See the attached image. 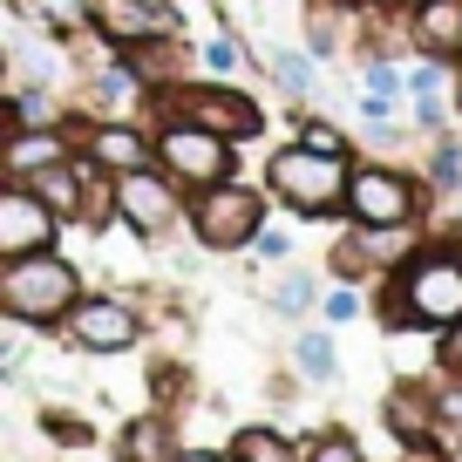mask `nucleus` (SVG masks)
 Masks as SVG:
<instances>
[{"label":"nucleus","instance_id":"obj_16","mask_svg":"<svg viewBox=\"0 0 462 462\" xmlns=\"http://www.w3.org/2000/svg\"><path fill=\"white\" fill-rule=\"evenodd\" d=\"M225 456L231 462H300V442L279 435V429H238L225 442Z\"/></svg>","mask_w":462,"mask_h":462},{"label":"nucleus","instance_id":"obj_13","mask_svg":"<svg viewBox=\"0 0 462 462\" xmlns=\"http://www.w3.org/2000/svg\"><path fill=\"white\" fill-rule=\"evenodd\" d=\"M177 448H184V442H177V415H171V408L130 415L123 435H116V456H123V462H171Z\"/></svg>","mask_w":462,"mask_h":462},{"label":"nucleus","instance_id":"obj_34","mask_svg":"<svg viewBox=\"0 0 462 462\" xmlns=\"http://www.w3.org/2000/svg\"><path fill=\"white\" fill-rule=\"evenodd\" d=\"M333 14H367V7H381V0H327Z\"/></svg>","mask_w":462,"mask_h":462},{"label":"nucleus","instance_id":"obj_36","mask_svg":"<svg viewBox=\"0 0 462 462\" xmlns=\"http://www.w3.org/2000/svg\"><path fill=\"white\" fill-rule=\"evenodd\" d=\"M7 75H14V69H7V42H0V88H7Z\"/></svg>","mask_w":462,"mask_h":462},{"label":"nucleus","instance_id":"obj_23","mask_svg":"<svg viewBox=\"0 0 462 462\" xmlns=\"http://www.w3.org/2000/svg\"><path fill=\"white\" fill-rule=\"evenodd\" d=\"M306 55H313V61H333V55H340V28H333V7H327V0L306 14Z\"/></svg>","mask_w":462,"mask_h":462},{"label":"nucleus","instance_id":"obj_8","mask_svg":"<svg viewBox=\"0 0 462 462\" xmlns=\"http://www.w3.org/2000/svg\"><path fill=\"white\" fill-rule=\"evenodd\" d=\"M109 204H116V225L130 231V238H143V245H157V238H171V231L184 225V190H177L157 163L116 171L109 177Z\"/></svg>","mask_w":462,"mask_h":462},{"label":"nucleus","instance_id":"obj_27","mask_svg":"<svg viewBox=\"0 0 462 462\" xmlns=\"http://www.w3.org/2000/svg\"><path fill=\"white\" fill-rule=\"evenodd\" d=\"M300 150H319V157H354V136L333 130V123H300Z\"/></svg>","mask_w":462,"mask_h":462},{"label":"nucleus","instance_id":"obj_11","mask_svg":"<svg viewBox=\"0 0 462 462\" xmlns=\"http://www.w3.org/2000/svg\"><path fill=\"white\" fill-rule=\"evenodd\" d=\"M69 150H75L69 123H14V130L0 136V177H14V184H34V177L55 171Z\"/></svg>","mask_w":462,"mask_h":462},{"label":"nucleus","instance_id":"obj_20","mask_svg":"<svg viewBox=\"0 0 462 462\" xmlns=\"http://www.w3.org/2000/svg\"><path fill=\"white\" fill-rule=\"evenodd\" d=\"M21 123H61V102H55V82H28V88H7Z\"/></svg>","mask_w":462,"mask_h":462},{"label":"nucleus","instance_id":"obj_35","mask_svg":"<svg viewBox=\"0 0 462 462\" xmlns=\"http://www.w3.org/2000/svg\"><path fill=\"white\" fill-rule=\"evenodd\" d=\"M136 7H157V14H177V0H136ZM184 21V14H177Z\"/></svg>","mask_w":462,"mask_h":462},{"label":"nucleus","instance_id":"obj_12","mask_svg":"<svg viewBox=\"0 0 462 462\" xmlns=\"http://www.w3.org/2000/svg\"><path fill=\"white\" fill-rule=\"evenodd\" d=\"M408 42L415 55L462 61V0H408Z\"/></svg>","mask_w":462,"mask_h":462},{"label":"nucleus","instance_id":"obj_17","mask_svg":"<svg viewBox=\"0 0 462 462\" xmlns=\"http://www.w3.org/2000/svg\"><path fill=\"white\" fill-rule=\"evenodd\" d=\"M265 69H273V82H279V96L286 102H306L313 96V82H319V61L306 55V48H273V55H265Z\"/></svg>","mask_w":462,"mask_h":462},{"label":"nucleus","instance_id":"obj_7","mask_svg":"<svg viewBox=\"0 0 462 462\" xmlns=\"http://www.w3.org/2000/svg\"><path fill=\"white\" fill-rule=\"evenodd\" d=\"M429 190L415 171L402 163H346V190H340V217L346 225H415Z\"/></svg>","mask_w":462,"mask_h":462},{"label":"nucleus","instance_id":"obj_38","mask_svg":"<svg viewBox=\"0 0 462 462\" xmlns=\"http://www.w3.org/2000/svg\"><path fill=\"white\" fill-rule=\"evenodd\" d=\"M456 75H462V69H456Z\"/></svg>","mask_w":462,"mask_h":462},{"label":"nucleus","instance_id":"obj_31","mask_svg":"<svg viewBox=\"0 0 462 462\" xmlns=\"http://www.w3.org/2000/svg\"><path fill=\"white\" fill-rule=\"evenodd\" d=\"M415 123H421V130H442V123H448V88H442V96H415Z\"/></svg>","mask_w":462,"mask_h":462},{"label":"nucleus","instance_id":"obj_14","mask_svg":"<svg viewBox=\"0 0 462 462\" xmlns=\"http://www.w3.org/2000/svg\"><path fill=\"white\" fill-rule=\"evenodd\" d=\"M381 421L394 429V442H421V435H435V402H429V388H394L388 402H381Z\"/></svg>","mask_w":462,"mask_h":462},{"label":"nucleus","instance_id":"obj_24","mask_svg":"<svg viewBox=\"0 0 462 462\" xmlns=\"http://www.w3.org/2000/svg\"><path fill=\"white\" fill-rule=\"evenodd\" d=\"M429 402H435V435H456V429H462V374L435 381Z\"/></svg>","mask_w":462,"mask_h":462},{"label":"nucleus","instance_id":"obj_5","mask_svg":"<svg viewBox=\"0 0 462 462\" xmlns=\"http://www.w3.org/2000/svg\"><path fill=\"white\" fill-rule=\"evenodd\" d=\"M184 225L204 252H245L252 231L265 225V190L259 184H204V190H184Z\"/></svg>","mask_w":462,"mask_h":462},{"label":"nucleus","instance_id":"obj_3","mask_svg":"<svg viewBox=\"0 0 462 462\" xmlns=\"http://www.w3.org/2000/svg\"><path fill=\"white\" fill-rule=\"evenodd\" d=\"M143 102H150V116H184V123H198V130L231 136L238 150H245L252 136H265L259 102H252L238 82H211V75H198V82H157Z\"/></svg>","mask_w":462,"mask_h":462},{"label":"nucleus","instance_id":"obj_25","mask_svg":"<svg viewBox=\"0 0 462 462\" xmlns=\"http://www.w3.org/2000/svg\"><path fill=\"white\" fill-rule=\"evenodd\" d=\"M300 462H367V456H361V442H354V435L327 429V435H313V442L300 448Z\"/></svg>","mask_w":462,"mask_h":462},{"label":"nucleus","instance_id":"obj_33","mask_svg":"<svg viewBox=\"0 0 462 462\" xmlns=\"http://www.w3.org/2000/svg\"><path fill=\"white\" fill-rule=\"evenodd\" d=\"M435 448H442V462H462V429L456 435H435Z\"/></svg>","mask_w":462,"mask_h":462},{"label":"nucleus","instance_id":"obj_1","mask_svg":"<svg viewBox=\"0 0 462 462\" xmlns=\"http://www.w3.org/2000/svg\"><path fill=\"white\" fill-rule=\"evenodd\" d=\"M381 327L388 333H442L462 319V238L456 245H415L381 279Z\"/></svg>","mask_w":462,"mask_h":462},{"label":"nucleus","instance_id":"obj_29","mask_svg":"<svg viewBox=\"0 0 462 462\" xmlns=\"http://www.w3.org/2000/svg\"><path fill=\"white\" fill-rule=\"evenodd\" d=\"M435 340H442V346H435V361H442V374H462V319H448V327L435 333Z\"/></svg>","mask_w":462,"mask_h":462},{"label":"nucleus","instance_id":"obj_30","mask_svg":"<svg viewBox=\"0 0 462 462\" xmlns=\"http://www.w3.org/2000/svg\"><path fill=\"white\" fill-rule=\"evenodd\" d=\"M42 429L55 435V442H75V448L88 442V429H82V421H75V415H61V408H48V415H42Z\"/></svg>","mask_w":462,"mask_h":462},{"label":"nucleus","instance_id":"obj_4","mask_svg":"<svg viewBox=\"0 0 462 462\" xmlns=\"http://www.w3.org/2000/svg\"><path fill=\"white\" fill-rule=\"evenodd\" d=\"M150 163H157L177 190H204V184L238 177V143L217 136V130H198L184 116H157V123H150Z\"/></svg>","mask_w":462,"mask_h":462},{"label":"nucleus","instance_id":"obj_18","mask_svg":"<svg viewBox=\"0 0 462 462\" xmlns=\"http://www.w3.org/2000/svg\"><path fill=\"white\" fill-rule=\"evenodd\" d=\"M361 96L402 102V96H408V69H402L394 55H361Z\"/></svg>","mask_w":462,"mask_h":462},{"label":"nucleus","instance_id":"obj_26","mask_svg":"<svg viewBox=\"0 0 462 462\" xmlns=\"http://www.w3.org/2000/svg\"><path fill=\"white\" fill-rule=\"evenodd\" d=\"M319 313H327V327H354V319L367 313V300H361V292H354V286L340 279L333 292H319Z\"/></svg>","mask_w":462,"mask_h":462},{"label":"nucleus","instance_id":"obj_21","mask_svg":"<svg viewBox=\"0 0 462 462\" xmlns=\"http://www.w3.org/2000/svg\"><path fill=\"white\" fill-rule=\"evenodd\" d=\"M429 184L442 190V198H456V190H462V143H456V136H442V143H435V157H429Z\"/></svg>","mask_w":462,"mask_h":462},{"label":"nucleus","instance_id":"obj_9","mask_svg":"<svg viewBox=\"0 0 462 462\" xmlns=\"http://www.w3.org/2000/svg\"><path fill=\"white\" fill-rule=\"evenodd\" d=\"M61 340L82 346V354H130L143 340V313H136L123 292H75V306L55 319Z\"/></svg>","mask_w":462,"mask_h":462},{"label":"nucleus","instance_id":"obj_15","mask_svg":"<svg viewBox=\"0 0 462 462\" xmlns=\"http://www.w3.org/2000/svg\"><path fill=\"white\" fill-rule=\"evenodd\" d=\"M292 367H300L306 381H313V388H333V381H340V346H333V333H300V340H292Z\"/></svg>","mask_w":462,"mask_h":462},{"label":"nucleus","instance_id":"obj_28","mask_svg":"<svg viewBox=\"0 0 462 462\" xmlns=\"http://www.w3.org/2000/svg\"><path fill=\"white\" fill-rule=\"evenodd\" d=\"M245 252H252L259 265H286V259H292V238H286V231H273V225H259Z\"/></svg>","mask_w":462,"mask_h":462},{"label":"nucleus","instance_id":"obj_2","mask_svg":"<svg viewBox=\"0 0 462 462\" xmlns=\"http://www.w3.org/2000/svg\"><path fill=\"white\" fill-rule=\"evenodd\" d=\"M75 292H82V273L55 245L0 259V319H14V327H55L75 306Z\"/></svg>","mask_w":462,"mask_h":462},{"label":"nucleus","instance_id":"obj_37","mask_svg":"<svg viewBox=\"0 0 462 462\" xmlns=\"http://www.w3.org/2000/svg\"><path fill=\"white\" fill-rule=\"evenodd\" d=\"M381 7H408V0H381Z\"/></svg>","mask_w":462,"mask_h":462},{"label":"nucleus","instance_id":"obj_10","mask_svg":"<svg viewBox=\"0 0 462 462\" xmlns=\"http://www.w3.org/2000/svg\"><path fill=\"white\" fill-rule=\"evenodd\" d=\"M61 238V217L34 198V184L0 177V259H21V252H48Z\"/></svg>","mask_w":462,"mask_h":462},{"label":"nucleus","instance_id":"obj_6","mask_svg":"<svg viewBox=\"0 0 462 462\" xmlns=\"http://www.w3.org/2000/svg\"><path fill=\"white\" fill-rule=\"evenodd\" d=\"M346 163L354 157H319V150H273L265 157V198H279L300 217H340V190H346Z\"/></svg>","mask_w":462,"mask_h":462},{"label":"nucleus","instance_id":"obj_19","mask_svg":"<svg viewBox=\"0 0 462 462\" xmlns=\"http://www.w3.org/2000/svg\"><path fill=\"white\" fill-rule=\"evenodd\" d=\"M273 306H279L286 319L313 313V306H319V279H313V273H300V265H286V273H279V292H273Z\"/></svg>","mask_w":462,"mask_h":462},{"label":"nucleus","instance_id":"obj_22","mask_svg":"<svg viewBox=\"0 0 462 462\" xmlns=\"http://www.w3.org/2000/svg\"><path fill=\"white\" fill-rule=\"evenodd\" d=\"M238 69H245V48L231 42V34H211L204 42V75L211 82H238Z\"/></svg>","mask_w":462,"mask_h":462},{"label":"nucleus","instance_id":"obj_32","mask_svg":"<svg viewBox=\"0 0 462 462\" xmlns=\"http://www.w3.org/2000/svg\"><path fill=\"white\" fill-rule=\"evenodd\" d=\"M171 462H231V456H225V448H177Z\"/></svg>","mask_w":462,"mask_h":462}]
</instances>
